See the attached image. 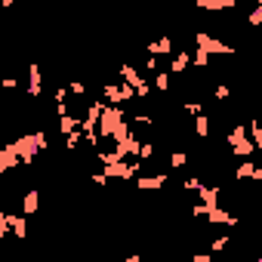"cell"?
<instances>
[{
	"instance_id": "obj_24",
	"label": "cell",
	"mask_w": 262,
	"mask_h": 262,
	"mask_svg": "<svg viewBox=\"0 0 262 262\" xmlns=\"http://www.w3.org/2000/svg\"><path fill=\"white\" fill-rule=\"evenodd\" d=\"M247 25H253V28H256V25H262V0L256 4V10L247 16Z\"/></svg>"
},
{
	"instance_id": "obj_22",
	"label": "cell",
	"mask_w": 262,
	"mask_h": 262,
	"mask_svg": "<svg viewBox=\"0 0 262 262\" xmlns=\"http://www.w3.org/2000/svg\"><path fill=\"white\" fill-rule=\"evenodd\" d=\"M253 173H256V164H250V158H247V164H241L234 170V179H253Z\"/></svg>"
},
{
	"instance_id": "obj_25",
	"label": "cell",
	"mask_w": 262,
	"mask_h": 262,
	"mask_svg": "<svg viewBox=\"0 0 262 262\" xmlns=\"http://www.w3.org/2000/svg\"><path fill=\"white\" fill-rule=\"evenodd\" d=\"M170 164H173V170H182V167L188 164V155H185V151H173V158H170Z\"/></svg>"
},
{
	"instance_id": "obj_33",
	"label": "cell",
	"mask_w": 262,
	"mask_h": 262,
	"mask_svg": "<svg viewBox=\"0 0 262 262\" xmlns=\"http://www.w3.org/2000/svg\"><path fill=\"white\" fill-rule=\"evenodd\" d=\"M68 90H71V93H74V96H83V93H86V86H83V83H80V80H74V83H71V86H68Z\"/></svg>"
},
{
	"instance_id": "obj_35",
	"label": "cell",
	"mask_w": 262,
	"mask_h": 262,
	"mask_svg": "<svg viewBox=\"0 0 262 262\" xmlns=\"http://www.w3.org/2000/svg\"><path fill=\"white\" fill-rule=\"evenodd\" d=\"M145 68H148V71H158V56H151V53H148V62H145Z\"/></svg>"
},
{
	"instance_id": "obj_6",
	"label": "cell",
	"mask_w": 262,
	"mask_h": 262,
	"mask_svg": "<svg viewBox=\"0 0 262 262\" xmlns=\"http://www.w3.org/2000/svg\"><path fill=\"white\" fill-rule=\"evenodd\" d=\"M120 77H123V80H126L129 86H136V96H139V99H145V96L151 93V86H148V83L142 80V74H139V71H136L133 65H120Z\"/></svg>"
},
{
	"instance_id": "obj_23",
	"label": "cell",
	"mask_w": 262,
	"mask_h": 262,
	"mask_svg": "<svg viewBox=\"0 0 262 262\" xmlns=\"http://www.w3.org/2000/svg\"><path fill=\"white\" fill-rule=\"evenodd\" d=\"M191 65H198V68H207V65H210V53L198 47V53L191 56Z\"/></svg>"
},
{
	"instance_id": "obj_28",
	"label": "cell",
	"mask_w": 262,
	"mask_h": 262,
	"mask_svg": "<svg viewBox=\"0 0 262 262\" xmlns=\"http://www.w3.org/2000/svg\"><path fill=\"white\" fill-rule=\"evenodd\" d=\"M213 96H216V99H219V102H222V99H228V96H231V90H228V86H225V83H219V86H216V90H213Z\"/></svg>"
},
{
	"instance_id": "obj_34",
	"label": "cell",
	"mask_w": 262,
	"mask_h": 262,
	"mask_svg": "<svg viewBox=\"0 0 262 262\" xmlns=\"http://www.w3.org/2000/svg\"><path fill=\"white\" fill-rule=\"evenodd\" d=\"M225 244H228V237H216V241L210 244V250H213V253H219V250H222Z\"/></svg>"
},
{
	"instance_id": "obj_31",
	"label": "cell",
	"mask_w": 262,
	"mask_h": 262,
	"mask_svg": "<svg viewBox=\"0 0 262 262\" xmlns=\"http://www.w3.org/2000/svg\"><path fill=\"white\" fill-rule=\"evenodd\" d=\"M108 179H111V176H108L105 170H99V173H93V182H96V185H108Z\"/></svg>"
},
{
	"instance_id": "obj_21",
	"label": "cell",
	"mask_w": 262,
	"mask_h": 262,
	"mask_svg": "<svg viewBox=\"0 0 262 262\" xmlns=\"http://www.w3.org/2000/svg\"><path fill=\"white\" fill-rule=\"evenodd\" d=\"M198 198H201L204 204H216V201H219V188H210V185H201V188H198Z\"/></svg>"
},
{
	"instance_id": "obj_36",
	"label": "cell",
	"mask_w": 262,
	"mask_h": 262,
	"mask_svg": "<svg viewBox=\"0 0 262 262\" xmlns=\"http://www.w3.org/2000/svg\"><path fill=\"white\" fill-rule=\"evenodd\" d=\"M16 86H19L16 77H4V90H16Z\"/></svg>"
},
{
	"instance_id": "obj_26",
	"label": "cell",
	"mask_w": 262,
	"mask_h": 262,
	"mask_svg": "<svg viewBox=\"0 0 262 262\" xmlns=\"http://www.w3.org/2000/svg\"><path fill=\"white\" fill-rule=\"evenodd\" d=\"M155 86H158V90H170V74H167V71H158V74H155Z\"/></svg>"
},
{
	"instance_id": "obj_40",
	"label": "cell",
	"mask_w": 262,
	"mask_h": 262,
	"mask_svg": "<svg viewBox=\"0 0 262 262\" xmlns=\"http://www.w3.org/2000/svg\"><path fill=\"white\" fill-rule=\"evenodd\" d=\"M259 262H262V253H259Z\"/></svg>"
},
{
	"instance_id": "obj_37",
	"label": "cell",
	"mask_w": 262,
	"mask_h": 262,
	"mask_svg": "<svg viewBox=\"0 0 262 262\" xmlns=\"http://www.w3.org/2000/svg\"><path fill=\"white\" fill-rule=\"evenodd\" d=\"M68 93H71V90H56V102H65V99H68Z\"/></svg>"
},
{
	"instance_id": "obj_12",
	"label": "cell",
	"mask_w": 262,
	"mask_h": 262,
	"mask_svg": "<svg viewBox=\"0 0 262 262\" xmlns=\"http://www.w3.org/2000/svg\"><path fill=\"white\" fill-rule=\"evenodd\" d=\"M237 7V0H198V10H210V13H216V10H234Z\"/></svg>"
},
{
	"instance_id": "obj_13",
	"label": "cell",
	"mask_w": 262,
	"mask_h": 262,
	"mask_svg": "<svg viewBox=\"0 0 262 262\" xmlns=\"http://www.w3.org/2000/svg\"><path fill=\"white\" fill-rule=\"evenodd\" d=\"M148 53H151V56H167V53H173V37L148 40Z\"/></svg>"
},
{
	"instance_id": "obj_7",
	"label": "cell",
	"mask_w": 262,
	"mask_h": 262,
	"mask_svg": "<svg viewBox=\"0 0 262 262\" xmlns=\"http://www.w3.org/2000/svg\"><path fill=\"white\" fill-rule=\"evenodd\" d=\"M139 148H142V142H139L136 133H126L120 142H114V151H117L120 158H139Z\"/></svg>"
},
{
	"instance_id": "obj_10",
	"label": "cell",
	"mask_w": 262,
	"mask_h": 262,
	"mask_svg": "<svg viewBox=\"0 0 262 262\" xmlns=\"http://www.w3.org/2000/svg\"><path fill=\"white\" fill-rule=\"evenodd\" d=\"M136 185L145 191H158L167 185V173H155V176H136Z\"/></svg>"
},
{
	"instance_id": "obj_16",
	"label": "cell",
	"mask_w": 262,
	"mask_h": 262,
	"mask_svg": "<svg viewBox=\"0 0 262 262\" xmlns=\"http://www.w3.org/2000/svg\"><path fill=\"white\" fill-rule=\"evenodd\" d=\"M231 151H234V158H250V155L256 151V145H253V139L247 136V139H241L237 145H231Z\"/></svg>"
},
{
	"instance_id": "obj_30",
	"label": "cell",
	"mask_w": 262,
	"mask_h": 262,
	"mask_svg": "<svg viewBox=\"0 0 262 262\" xmlns=\"http://www.w3.org/2000/svg\"><path fill=\"white\" fill-rule=\"evenodd\" d=\"M133 123H148V126H151V123H155V117H151V114H145V111H139V114H133Z\"/></svg>"
},
{
	"instance_id": "obj_32",
	"label": "cell",
	"mask_w": 262,
	"mask_h": 262,
	"mask_svg": "<svg viewBox=\"0 0 262 262\" xmlns=\"http://www.w3.org/2000/svg\"><path fill=\"white\" fill-rule=\"evenodd\" d=\"M201 185H204V182H201L198 176H191V179H185V188H188V191H198Z\"/></svg>"
},
{
	"instance_id": "obj_9",
	"label": "cell",
	"mask_w": 262,
	"mask_h": 262,
	"mask_svg": "<svg viewBox=\"0 0 262 262\" xmlns=\"http://www.w3.org/2000/svg\"><path fill=\"white\" fill-rule=\"evenodd\" d=\"M43 93V74L40 65H28V96H40Z\"/></svg>"
},
{
	"instance_id": "obj_20",
	"label": "cell",
	"mask_w": 262,
	"mask_h": 262,
	"mask_svg": "<svg viewBox=\"0 0 262 262\" xmlns=\"http://www.w3.org/2000/svg\"><path fill=\"white\" fill-rule=\"evenodd\" d=\"M247 136H250V129H247L244 123H237L231 133H228V139H225V142H228V145H237V142H241V139H247Z\"/></svg>"
},
{
	"instance_id": "obj_14",
	"label": "cell",
	"mask_w": 262,
	"mask_h": 262,
	"mask_svg": "<svg viewBox=\"0 0 262 262\" xmlns=\"http://www.w3.org/2000/svg\"><path fill=\"white\" fill-rule=\"evenodd\" d=\"M188 65H191V53H185V50H182V53H176V56H173V62H170V74H182Z\"/></svg>"
},
{
	"instance_id": "obj_18",
	"label": "cell",
	"mask_w": 262,
	"mask_h": 262,
	"mask_svg": "<svg viewBox=\"0 0 262 262\" xmlns=\"http://www.w3.org/2000/svg\"><path fill=\"white\" fill-rule=\"evenodd\" d=\"M77 126H80V120H77L74 114H62V117H59V129H62V136H68L71 129H77Z\"/></svg>"
},
{
	"instance_id": "obj_3",
	"label": "cell",
	"mask_w": 262,
	"mask_h": 262,
	"mask_svg": "<svg viewBox=\"0 0 262 262\" xmlns=\"http://www.w3.org/2000/svg\"><path fill=\"white\" fill-rule=\"evenodd\" d=\"M198 47L201 50H207L210 56H234V47L231 43H222V40H216V37H210L207 31H198Z\"/></svg>"
},
{
	"instance_id": "obj_4",
	"label": "cell",
	"mask_w": 262,
	"mask_h": 262,
	"mask_svg": "<svg viewBox=\"0 0 262 262\" xmlns=\"http://www.w3.org/2000/svg\"><path fill=\"white\" fill-rule=\"evenodd\" d=\"M13 237H25V216L19 213H0V234H10Z\"/></svg>"
},
{
	"instance_id": "obj_8",
	"label": "cell",
	"mask_w": 262,
	"mask_h": 262,
	"mask_svg": "<svg viewBox=\"0 0 262 262\" xmlns=\"http://www.w3.org/2000/svg\"><path fill=\"white\" fill-rule=\"evenodd\" d=\"M19 164H22V155H19L16 142H10V145L0 148V173H10V170L19 167Z\"/></svg>"
},
{
	"instance_id": "obj_2",
	"label": "cell",
	"mask_w": 262,
	"mask_h": 262,
	"mask_svg": "<svg viewBox=\"0 0 262 262\" xmlns=\"http://www.w3.org/2000/svg\"><path fill=\"white\" fill-rule=\"evenodd\" d=\"M102 99L111 102V105H123L129 99H136V86H129L126 80L123 83H105L102 86Z\"/></svg>"
},
{
	"instance_id": "obj_1",
	"label": "cell",
	"mask_w": 262,
	"mask_h": 262,
	"mask_svg": "<svg viewBox=\"0 0 262 262\" xmlns=\"http://www.w3.org/2000/svg\"><path fill=\"white\" fill-rule=\"evenodd\" d=\"M123 123H126V120H123V108H120V105H108L105 114H102V120H99V133H102V139H111Z\"/></svg>"
},
{
	"instance_id": "obj_29",
	"label": "cell",
	"mask_w": 262,
	"mask_h": 262,
	"mask_svg": "<svg viewBox=\"0 0 262 262\" xmlns=\"http://www.w3.org/2000/svg\"><path fill=\"white\" fill-rule=\"evenodd\" d=\"M185 111L198 117V114H204V105H201V102H185Z\"/></svg>"
},
{
	"instance_id": "obj_17",
	"label": "cell",
	"mask_w": 262,
	"mask_h": 262,
	"mask_svg": "<svg viewBox=\"0 0 262 262\" xmlns=\"http://www.w3.org/2000/svg\"><path fill=\"white\" fill-rule=\"evenodd\" d=\"M250 139H253V145H256V151H262V120H250Z\"/></svg>"
},
{
	"instance_id": "obj_38",
	"label": "cell",
	"mask_w": 262,
	"mask_h": 262,
	"mask_svg": "<svg viewBox=\"0 0 262 262\" xmlns=\"http://www.w3.org/2000/svg\"><path fill=\"white\" fill-rule=\"evenodd\" d=\"M194 262H213L210 253H194Z\"/></svg>"
},
{
	"instance_id": "obj_15",
	"label": "cell",
	"mask_w": 262,
	"mask_h": 262,
	"mask_svg": "<svg viewBox=\"0 0 262 262\" xmlns=\"http://www.w3.org/2000/svg\"><path fill=\"white\" fill-rule=\"evenodd\" d=\"M37 207H40V191L31 188V191L25 194V201H22V213H25V216H28V213H37Z\"/></svg>"
},
{
	"instance_id": "obj_19",
	"label": "cell",
	"mask_w": 262,
	"mask_h": 262,
	"mask_svg": "<svg viewBox=\"0 0 262 262\" xmlns=\"http://www.w3.org/2000/svg\"><path fill=\"white\" fill-rule=\"evenodd\" d=\"M194 129H198V139H207L210 136V117L207 114H198L194 117Z\"/></svg>"
},
{
	"instance_id": "obj_11",
	"label": "cell",
	"mask_w": 262,
	"mask_h": 262,
	"mask_svg": "<svg viewBox=\"0 0 262 262\" xmlns=\"http://www.w3.org/2000/svg\"><path fill=\"white\" fill-rule=\"evenodd\" d=\"M207 219H210V222H222V225H237V222H241V219H237L234 213H225V210H222L219 204H216V207H213V210L207 213Z\"/></svg>"
},
{
	"instance_id": "obj_27",
	"label": "cell",
	"mask_w": 262,
	"mask_h": 262,
	"mask_svg": "<svg viewBox=\"0 0 262 262\" xmlns=\"http://www.w3.org/2000/svg\"><path fill=\"white\" fill-rule=\"evenodd\" d=\"M139 158H142V161H151V158H155V145H151V142H142Z\"/></svg>"
},
{
	"instance_id": "obj_5",
	"label": "cell",
	"mask_w": 262,
	"mask_h": 262,
	"mask_svg": "<svg viewBox=\"0 0 262 262\" xmlns=\"http://www.w3.org/2000/svg\"><path fill=\"white\" fill-rule=\"evenodd\" d=\"M16 148H19V155H22V164H34V155H37V151H43V148H40L37 133H28V136L16 139Z\"/></svg>"
},
{
	"instance_id": "obj_39",
	"label": "cell",
	"mask_w": 262,
	"mask_h": 262,
	"mask_svg": "<svg viewBox=\"0 0 262 262\" xmlns=\"http://www.w3.org/2000/svg\"><path fill=\"white\" fill-rule=\"evenodd\" d=\"M253 179H256V182H262V167H256V173H253Z\"/></svg>"
}]
</instances>
